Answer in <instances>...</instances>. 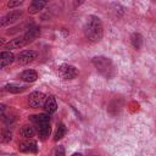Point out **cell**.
Returning a JSON list of instances; mask_svg holds the SVG:
<instances>
[{
	"label": "cell",
	"instance_id": "1",
	"mask_svg": "<svg viewBox=\"0 0 156 156\" xmlns=\"http://www.w3.org/2000/svg\"><path fill=\"white\" fill-rule=\"evenodd\" d=\"M83 32L85 38L91 41V43H98L102 39L104 35V27H102V22L98 16L90 15L87 17L84 27H83Z\"/></svg>",
	"mask_w": 156,
	"mask_h": 156
},
{
	"label": "cell",
	"instance_id": "2",
	"mask_svg": "<svg viewBox=\"0 0 156 156\" xmlns=\"http://www.w3.org/2000/svg\"><path fill=\"white\" fill-rule=\"evenodd\" d=\"M30 121L37 127V133L41 140H46L51 134V126H50V117L45 113L33 115L29 117Z\"/></svg>",
	"mask_w": 156,
	"mask_h": 156
},
{
	"label": "cell",
	"instance_id": "3",
	"mask_svg": "<svg viewBox=\"0 0 156 156\" xmlns=\"http://www.w3.org/2000/svg\"><path fill=\"white\" fill-rule=\"evenodd\" d=\"M93 65L96 68V71L104 76L105 78H112L116 76L117 71L111 58L105 56H95L93 58Z\"/></svg>",
	"mask_w": 156,
	"mask_h": 156
},
{
	"label": "cell",
	"instance_id": "4",
	"mask_svg": "<svg viewBox=\"0 0 156 156\" xmlns=\"http://www.w3.org/2000/svg\"><path fill=\"white\" fill-rule=\"evenodd\" d=\"M16 119V112L6 106L5 104H0V122L4 124H11Z\"/></svg>",
	"mask_w": 156,
	"mask_h": 156
},
{
	"label": "cell",
	"instance_id": "5",
	"mask_svg": "<svg viewBox=\"0 0 156 156\" xmlns=\"http://www.w3.org/2000/svg\"><path fill=\"white\" fill-rule=\"evenodd\" d=\"M57 72H58L60 77L63 78V79H74L79 74L78 69L74 66L68 65V63H62L58 67V71Z\"/></svg>",
	"mask_w": 156,
	"mask_h": 156
},
{
	"label": "cell",
	"instance_id": "6",
	"mask_svg": "<svg viewBox=\"0 0 156 156\" xmlns=\"http://www.w3.org/2000/svg\"><path fill=\"white\" fill-rule=\"evenodd\" d=\"M22 15H23V12L21 10L10 11L9 13L0 17V27H6V26H10V24L15 23L16 21H18L22 17Z\"/></svg>",
	"mask_w": 156,
	"mask_h": 156
},
{
	"label": "cell",
	"instance_id": "7",
	"mask_svg": "<svg viewBox=\"0 0 156 156\" xmlns=\"http://www.w3.org/2000/svg\"><path fill=\"white\" fill-rule=\"evenodd\" d=\"M38 57V52L34 50H23L17 55V63L23 66V65H28L30 62H33L35 58Z\"/></svg>",
	"mask_w": 156,
	"mask_h": 156
},
{
	"label": "cell",
	"instance_id": "8",
	"mask_svg": "<svg viewBox=\"0 0 156 156\" xmlns=\"http://www.w3.org/2000/svg\"><path fill=\"white\" fill-rule=\"evenodd\" d=\"M45 98L46 95L41 91H33L29 94L28 96V105L29 107L32 108H38V107H41L44 101H45Z\"/></svg>",
	"mask_w": 156,
	"mask_h": 156
},
{
	"label": "cell",
	"instance_id": "9",
	"mask_svg": "<svg viewBox=\"0 0 156 156\" xmlns=\"http://www.w3.org/2000/svg\"><path fill=\"white\" fill-rule=\"evenodd\" d=\"M18 150L21 152H29V154H35L38 151L37 141L33 140L32 138H26V140L21 141L18 144Z\"/></svg>",
	"mask_w": 156,
	"mask_h": 156
},
{
	"label": "cell",
	"instance_id": "10",
	"mask_svg": "<svg viewBox=\"0 0 156 156\" xmlns=\"http://www.w3.org/2000/svg\"><path fill=\"white\" fill-rule=\"evenodd\" d=\"M28 44H29L28 38H27L24 34H22V35H20V37H17V38L12 39L11 41H9V43L5 45V48H6L7 50H12V49H21V48H23V46H26V45H28Z\"/></svg>",
	"mask_w": 156,
	"mask_h": 156
},
{
	"label": "cell",
	"instance_id": "11",
	"mask_svg": "<svg viewBox=\"0 0 156 156\" xmlns=\"http://www.w3.org/2000/svg\"><path fill=\"white\" fill-rule=\"evenodd\" d=\"M43 107H44V111H45L46 113H49V115L56 112V110H57V104H56L55 98H54L52 95L46 96V98H45V101H44V104H43Z\"/></svg>",
	"mask_w": 156,
	"mask_h": 156
},
{
	"label": "cell",
	"instance_id": "12",
	"mask_svg": "<svg viewBox=\"0 0 156 156\" xmlns=\"http://www.w3.org/2000/svg\"><path fill=\"white\" fill-rule=\"evenodd\" d=\"M48 2H49V0H32L30 5L28 7V12L30 15H35L39 11H41L46 6Z\"/></svg>",
	"mask_w": 156,
	"mask_h": 156
},
{
	"label": "cell",
	"instance_id": "13",
	"mask_svg": "<svg viewBox=\"0 0 156 156\" xmlns=\"http://www.w3.org/2000/svg\"><path fill=\"white\" fill-rule=\"evenodd\" d=\"M13 60H15V55H13L10 50L1 51V52H0V68L9 66L10 63L13 62Z\"/></svg>",
	"mask_w": 156,
	"mask_h": 156
},
{
	"label": "cell",
	"instance_id": "14",
	"mask_svg": "<svg viewBox=\"0 0 156 156\" xmlns=\"http://www.w3.org/2000/svg\"><path fill=\"white\" fill-rule=\"evenodd\" d=\"M20 79L27 83H32L38 79V73L34 69H26L20 74Z\"/></svg>",
	"mask_w": 156,
	"mask_h": 156
},
{
	"label": "cell",
	"instance_id": "15",
	"mask_svg": "<svg viewBox=\"0 0 156 156\" xmlns=\"http://www.w3.org/2000/svg\"><path fill=\"white\" fill-rule=\"evenodd\" d=\"M37 133V129L32 124H24L23 127H21L20 129V134L23 136V138H33Z\"/></svg>",
	"mask_w": 156,
	"mask_h": 156
},
{
	"label": "cell",
	"instance_id": "16",
	"mask_svg": "<svg viewBox=\"0 0 156 156\" xmlns=\"http://www.w3.org/2000/svg\"><path fill=\"white\" fill-rule=\"evenodd\" d=\"M24 35L28 38L29 43H32L33 40H35V39L40 35V28H39V27H35V26H32V27H29V28L26 30Z\"/></svg>",
	"mask_w": 156,
	"mask_h": 156
},
{
	"label": "cell",
	"instance_id": "17",
	"mask_svg": "<svg viewBox=\"0 0 156 156\" xmlns=\"http://www.w3.org/2000/svg\"><path fill=\"white\" fill-rule=\"evenodd\" d=\"M130 43H132V45H133V48L135 50H139L141 48V45H143V37H141V34L133 33L130 35Z\"/></svg>",
	"mask_w": 156,
	"mask_h": 156
},
{
	"label": "cell",
	"instance_id": "18",
	"mask_svg": "<svg viewBox=\"0 0 156 156\" xmlns=\"http://www.w3.org/2000/svg\"><path fill=\"white\" fill-rule=\"evenodd\" d=\"M4 89L6 91H9V93L18 94V93H23L27 89V87L26 85H18V84H7V85H5Z\"/></svg>",
	"mask_w": 156,
	"mask_h": 156
},
{
	"label": "cell",
	"instance_id": "19",
	"mask_svg": "<svg viewBox=\"0 0 156 156\" xmlns=\"http://www.w3.org/2000/svg\"><path fill=\"white\" fill-rule=\"evenodd\" d=\"M12 139V134L10 132V129H7L6 127H0V143H9Z\"/></svg>",
	"mask_w": 156,
	"mask_h": 156
},
{
	"label": "cell",
	"instance_id": "20",
	"mask_svg": "<svg viewBox=\"0 0 156 156\" xmlns=\"http://www.w3.org/2000/svg\"><path fill=\"white\" fill-rule=\"evenodd\" d=\"M67 133V128L63 123H60L57 124V128H56V132H55V135H54V140L55 141H58L60 139H62Z\"/></svg>",
	"mask_w": 156,
	"mask_h": 156
},
{
	"label": "cell",
	"instance_id": "21",
	"mask_svg": "<svg viewBox=\"0 0 156 156\" xmlns=\"http://www.w3.org/2000/svg\"><path fill=\"white\" fill-rule=\"evenodd\" d=\"M26 0H9L7 2V7L9 9H15V7H18L20 5H22Z\"/></svg>",
	"mask_w": 156,
	"mask_h": 156
},
{
	"label": "cell",
	"instance_id": "22",
	"mask_svg": "<svg viewBox=\"0 0 156 156\" xmlns=\"http://www.w3.org/2000/svg\"><path fill=\"white\" fill-rule=\"evenodd\" d=\"M54 154H55V155H65V150H63L62 146H57L56 150L54 151Z\"/></svg>",
	"mask_w": 156,
	"mask_h": 156
},
{
	"label": "cell",
	"instance_id": "23",
	"mask_svg": "<svg viewBox=\"0 0 156 156\" xmlns=\"http://www.w3.org/2000/svg\"><path fill=\"white\" fill-rule=\"evenodd\" d=\"M72 2H73V6L74 7H78V6H80L84 2V0H72Z\"/></svg>",
	"mask_w": 156,
	"mask_h": 156
},
{
	"label": "cell",
	"instance_id": "24",
	"mask_svg": "<svg viewBox=\"0 0 156 156\" xmlns=\"http://www.w3.org/2000/svg\"><path fill=\"white\" fill-rule=\"evenodd\" d=\"M5 41H6V39H5V38H2V37H1V38H0V48H1V46H2V45H4V44H5Z\"/></svg>",
	"mask_w": 156,
	"mask_h": 156
}]
</instances>
